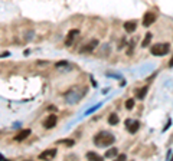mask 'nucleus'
Wrapping results in <instances>:
<instances>
[{
    "label": "nucleus",
    "instance_id": "obj_1",
    "mask_svg": "<svg viewBox=\"0 0 173 161\" xmlns=\"http://www.w3.org/2000/svg\"><path fill=\"white\" fill-rule=\"evenodd\" d=\"M114 141H115L114 135L107 132V131H101L100 134H97L94 137V144L98 145V147H110Z\"/></svg>",
    "mask_w": 173,
    "mask_h": 161
},
{
    "label": "nucleus",
    "instance_id": "obj_2",
    "mask_svg": "<svg viewBox=\"0 0 173 161\" xmlns=\"http://www.w3.org/2000/svg\"><path fill=\"white\" fill-rule=\"evenodd\" d=\"M85 92H86L85 88H72V89H69L65 94V99H67L68 104H77L82 99V97L85 95Z\"/></svg>",
    "mask_w": 173,
    "mask_h": 161
},
{
    "label": "nucleus",
    "instance_id": "obj_3",
    "mask_svg": "<svg viewBox=\"0 0 173 161\" xmlns=\"http://www.w3.org/2000/svg\"><path fill=\"white\" fill-rule=\"evenodd\" d=\"M169 49H170L169 43H156V45L152 46L150 52H152V55H154V56H163V55H166L167 52H169Z\"/></svg>",
    "mask_w": 173,
    "mask_h": 161
},
{
    "label": "nucleus",
    "instance_id": "obj_4",
    "mask_svg": "<svg viewBox=\"0 0 173 161\" xmlns=\"http://www.w3.org/2000/svg\"><path fill=\"white\" fill-rule=\"evenodd\" d=\"M56 121H58V118H56V115L55 114H49V115L43 119V127L46 129L49 128H53L55 125H56Z\"/></svg>",
    "mask_w": 173,
    "mask_h": 161
},
{
    "label": "nucleus",
    "instance_id": "obj_5",
    "mask_svg": "<svg viewBox=\"0 0 173 161\" xmlns=\"http://www.w3.org/2000/svg\"><path fill=\"white\" fill-rule=\"evenodd\" d=\"M78 33H80L78 29H72V30L68 32V36L65 38V46H67V48H69V46L74 43V40H75V38L78 36Z\"/></svg>",
    "mask_w": 173,
    "mask_h": 161
},
{
    "label": "nucleus",
    "instance_id": "obj_6",
    "mask_svg": "<svg viewBox=\"0 0 173 161\" xmlns=\"http://www.w3.org/2000/svg\"><path fill=\"white\" fill-rule=\"evenodd\" d=\"M156 22V14L152 12L146 13L144 16H143V26H146V27H149V26H152Z\"/></svg>",
    "mask_w": 173,
    "mask_h": 161
},
{
    "label": "nucleus",
    "instance_id": "obj_7",
    "mask_svg": "<svg viewBox=\"0 0 173 161\" xmlns=\"http://www.w3.org/2000/svg\"><path fill=\"white\" fill-rule=\"evenodd\" d=\"M55 155H56V150H55V148L45 150L43 153H40L39 160H49V158H53Z\"/></svg>",
    "mask_w": 173,
    "mask_h": 161
},
{
    "label": "nucleus",
    "instance_id": "obj_8",
    "mask_svg": "<svg viewBox=\"0 0 173 161\" xmlns=\"http://www.w3.org/2000/svg\"><path fill=\"white\" fill-rule=\"evenodd\" d=\"M30 129L26 128V129H22V131H19L17 134H16V137H14V141H23L25 138H27V137L30 135Z\"/></svg>",
    "mask_w": 173,
    "mask_h": 161
},
{
    "label": "nucleus",
    "instance_id": "obj_9",
    "mask_svg": "<svg viewBox=\"0 0 173 161\" xmlns=\"http://www.w3.org/2000/svg\"><path fill=\"white\" fill-rule=\"evenodd\" d=\"M136 27H137V23H136L134 20H128V22L124 23V30H126L127 33H133L134 30H136Z\"/></svg>",
    "mask_w": 173,
    "mask_h": 161
},
{
    "label": "nucleus",
    "instance_id": "obj_10",
    "mask_svg": "<svg viewBox=\"0 0 173 161\" xmlns=\"http://www.w3.org/2000/svg\"><path fill=\"white\" fill-rule=\"evenodd\" d=\"M97 45H98V40H97V39H93L88 45H85L84 48H82V52H93L94 48H95Z\"/></svg>",
    "mask_w": 173,
    "mask_h": 161
},
{
    "label": "nucleus",
    "instance_id": "obj_11",
    "mask_svg": "<svg viewBox=\"0 0 173 161\" xmlns=\"http://www.w3.org/2000/svg\"><path fill=\"white\" fill-rule=\"evenodd\" d=\"M117 154H118V150L115 148V147H113V148L107 150L105 154H104V157H105V158H113V157H115Z\"/></svg>",
    "mask_w": 173,
    "mask_h": 161
},
{
    "label": "nucleus",
    "instance_id": "obj_12",
    "mask_svg": "<svg viewBox=\"0 0 173 161\" xmlns=\"http://www.w3.org/2000/svg\"><path fill=\"white\" fill-rule=\"evenodd\" d=\"M140 128V122L139 121H134L133 124H131V121H130V125H128V132H131V134H134V132H137V129Z\"/></svg>",
    "mask_w": 173,
    "mask_h": 161
},
{
    "label": "nucleus",
    "instance_id": "obj_13",
    "mask_svg": "<svg viewBox=\"0 0 173 161\" xmlns=\"http://www.w3.org/2000/svg\"><path fill=\"white\" fill-rule=\"evenodd\" d=\"M118 115L117 114H110V118H108V122H110V125H117L118 124Z\"/></svg>",
    "mask_w": 173,
    "mask_h": 161
},
{
    "label": "nucleus",
    "instance_id": "obj_14",
    "mask_svg": "<svg viewBox=\"0 0 173 161\" xmlns=\"http://www.w3.org/2000/svg\"><path fill=\"white\" fill-rule=\"evenodd\" d=\"M86 158L88 160H102V157L98 154H95L93 151H90V153H86Z\"/></svg>",
    "mask_w": 173,
    "mask_h": 161
},
{
    "label": "nucleus",
    "instance_id": "obj_15",
    "mask_svg": "<svg viewBox=\"0 0 173 161\" xmlns=\"http://www.w3.org/2000/svg\"><path fill=\"white\" fill-rule=\"evenodd\" d=\"M150 40H152V33H146V38L143 39V42H141V46H143V48L149 46V45H150Z\"/></svg>",
    "mask_w": 173,
    "mask_h": 161
},
{
    "label": "nucleus",
    "instance_id": "obj_16",
    "mask_svg": "<svg viewBox=\"0 0 173 161\" xmlns=\"http://www.w3.org/2000/svg\"><path fill=\"white\" fill-rule=\"evenodd\" d=\"M146 94H147L146 86H144V88H140V89L137 91V98H139V99H143V98L146 97Z\"/></svg>",
    "mask_w": 173,
    "mask_h": 161
},
{
    "label": "nucleus",
    "instance_id": "obj_17",
    "mask_svg": "<svg viewBox=\"0 0 173 161\" xmlns=\"http://www.w3.org/2000/svg\"><path fill=\"white\" fill-rule=\"evenodd\" d=\"M59 144H65V145H69V147H72L74 145V141L72 140H59Z\"/></svg>",
    "mask_w": 173,
    "mask_h": 161
},
{
    "label": "nucleus",
    "instance_id": "obj_18",
    "mask_svg": "<svg viewBox=\"0 0 173 161\" xmlns=\"http://www.w3.org/2000/svg\"><path fill=\"white\" fill-rule=\"evenodd\" d=\"M134 107V99H127L126 101V108L127 110H131Z\"/></svg>",
    "mask_w": 173,
    "mask_h": 161
},
{
    "label": "nucleus",
    "instance_id": "obj_19",
    "mask_svg": "<svg viewBox=\"0 0 173 161\" xmlns=\"http://www.w3.org/2000/svg\"><path fill=\"white\" fill-rule=\"evenodd\" d=\"M68 62L67 60H61V62H56L55 63V68H61V66H67Z\"/></svg>",
    "mask_w": 173,
    "mask_h": 161
},
{
    "label": "nucleus",
    "instance_id": "obj_20",
    "mask_svg": "<svg viewBox=\"0 0 173 161\" xmlns=\"http://www.w3.org/2000/svg\"><path fill=\"white\" fill-rule=\"evenodd\" d=\"M98 107H100V104H98V105H95V107H93L91 110H88V111H86V112H85V114H86V115H88V114H91V112H94V111H95V110H98Z\"/></svg>",
    "mask_w": 173,
    "mask_h": 161
},
{
    "label": "nucleus",
    "instance_id": "obj_21",
    "mask_svg": "<svg viewBox=\"0 0 173 161\" xmlns=\"http://www.w3.org/2000/svg\"><path fill=\"white\" fill-rule=\"evenodd\" d=\"M9 55H10L9 52H5V53H2V55H0V58H6V56H9Z\"/></svg>",
    "mask_w": 173,
    "mask_h": 161
},
{
    "label": "nucleus",
    "instance_id": "obj_22",
    "mask_svg": "<svg viewBox=\"0 0 173 161\" xmlns=\"http://www.w3.org/2000/svg\"><path fill=\"white\" fill-rule=\"evenodd\" d=\"M118 160H126V155H124V154L118 155Z\"/></svg>",
    "mask_w": 173,
    "mask_h": 161
},
{
    "label": "nucleus",
    "instance_id": "obj_23",
    "mask_svg": "<svg viewBox=\"0 0 173 161\" xmlns=\"http://www.w3.org/2000/svg\"><path fill=\"white\" fill-rule=\"evenodd\" d=\"M169 66H170V68H172V66H173V58L170 59V62H169Z\"/></svg>",
    "mask_w": 173,
    "mask_h": 161
},
{
    "label": "nucleus",
    "instance_id": "obj_24",
    "mask_svg": "<svg viewBox=\"0 0 173 161\" xmlns=\"http://www.w3.org/2000/svg\"><path fill=\"white\" fill-rule=\"evenodd\" d=\"M0 160H5V157H3L2 154H0Z\"/></svg>",
    "mask_w": 173,
    "mask_h": 161
}]
</instances>
